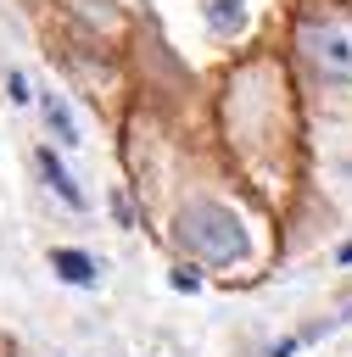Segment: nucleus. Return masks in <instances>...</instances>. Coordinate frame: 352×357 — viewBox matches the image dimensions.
I'll return each instance as SVG.
<instances>
[{
  "label": "nucleus",
  "mask_w": 352,
  "mask_h": 357,
  "mask_svg": "<svg viewBox=\"0 0 352 357\" xmlns=\"http://www.w3.org/2000/svg\"><path fill=\"white\" fill-rule=\"evenodd\" d=\"M173 234H179V245L196 257V268H235V262H246V251H251L246 223H240L229 206H218V201H190V206L179 212V223H173Z\"/></svg>",
  "instance_id": "obj_1"
},
{
  "label": "nucleus",
  "mask_w": 352,
  "mask_h": 357,
  "mask_svg": "<svg viewBox=\"0 0 352 357\" xmlns=\"http://www.w3.org/2000/svg\"><path fill=\"white\" fill-rule=\"evenodd\" d=\"M296 39H302L307 67L324 84H352V28H341V22H302Z\"/></svg>",
  "instance_id": "obj_2"
},
{
  "label": "nucleus",
  "mask_w": 352,
  "mask_h": 357,
  "mask_svg": "<svg viewBox=\"0 0 352 357\" xmlns=\"http://www.w3.org/2000/svg\"><path fill=\"white\" fill-rule=\"evenodd\" d=\"M34 162H39V173H45V184H50V195L61 201V206H73V212H84V190H78V178L61 167V156L50 151V145H39L34 151Z\"/></svg>",
  "instance_id": "obj_3"
},
{
  "label": "nucleus",
  "mask_w": 352,
  "mask_h": 357,
  "mask_svg": "<svg viewBox=\"0 0 352 357\" xmlns=\"http://www.w3.org/2000/svg\"><path fill=\"white\" fill-rule=\"evenodd\" d=\"M50 268H56L61 284H78V290H95V284H101V268H95L89 251H67V245H56V251H50Z\"/></svg>",
  "instance_id": "obj_4"
},
{
  "label": "nucleus",
  "mask_w": 352,
  "mask_h": 357,
  "mask_svg": "<svg viewBox=\"0 0 352 357\" xmlns=\"http://www.w3.org/2000/svg\"><path fill=\"white\" fill-rule=\"evenodd\" d=\"M34 100H39V112H45V128L56 134V145H78V117L67 112V100H61V95H50V89H45V95H34Z\"/></svg>",
  "instance_id": "obj_5"
},
{
  "label": "nucleus",
  "mask_w": 352,
  "mask_h": 357,
  "mask_svg": "<svg viewBox=\"0 0 352 357\" xmlns=\"http://www.w3.org/2000/svg\"><path fill=\"white\" fill-rule=\"evenodd\" d=\"M246 17H251V11H246V0H207V28H212V33H223V39H229V33H240V28H246Z\"/></svg>",
  "instance_id": "obj_6"
},
{
  "label": "nucleus",
  "mask_w": 352,
  "mask_h": 357,
  "mask_svg": "<svg viewBox=\"0 0 352 357\" xmlns=\"http://www.w3.org/2000/svg\"><path fill=\"white\" fill-rule=\"evenodd\" d=\"M106 206H112V218H117L123 229H134V201H129V190H123V184H112V195H106Z\"/></svg>",
  "instance_id": "obj_7"
},
{
  "label": "nucleus",
  "mask_w": 352,
  "mask_h": 357,
  "mask_svg": "<svg viewBox=\"0 0 352 357\" xmlns=\"http://www.w3.org/2000/svg\"><path fill=\"white\" fill-rule=\"evenodd\" d=\"M6 100H11V106H28V100H34V89H28L22 67H11V73H6Z\"/></svg>",
  "instance_id": "obj_8"
},
{
  "label": "nucleus",
  "mask_w": 352,
  "mask_h": 357,
  "mask_svg": "<svg viewBox=\"0 0 352 357\" xmlns=\"http://www.w3.org/2000/svg\"><path fill=\"white\" fill-rule=\"evenodd\" d=\"M173 290H184V296L201 290V268H196V262H179V268H173Z\"/></svg>",
  "instance_id": "obj_9"
},
{
  "label": "nucleus",
  "mask_w": 352,
  "mask_h": 357,
  "mask_svg": "<svg viewBox=\"0 0 352 357\" xmlns=\"http://www.w3.org/2000/svg\"><path fill=\"white\" fill-rule=\"evenodd\" d=\"M302 340H307V335H279V340L268 346V357H296V351H302Z\"/></svg>",
  "instance_id": "obj_10"
},
{
  "label": "nucleus",
  "mask_w": 352,
  "mask_h": 357,
  "mask_svg": "<svg viewBox=\"0 0 352 357\" xmlns=\"http://www.w3.org/2000/svg\"><path fill=\"white\" fill-rule=\"evenodd\" d=\"M335 262H352V240H346V245H341V251H335Z\"/></svg>",
  "instance_id": "obj_11"
}]
</instances>
